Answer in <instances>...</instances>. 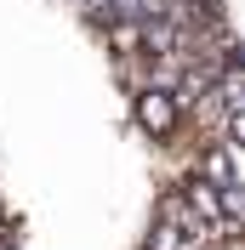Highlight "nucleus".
Wrapping results in <instances>:
<instances>
[{
  "label": "nucleus",
  "instance_id": "1",
  "mask_svg": "<svg viewBox=\"0 0 245 250\" xmlns=\"http://www.w3.org/2000/svg\"><path fill=\"white\" fill-rule=\"evenodd\" d=\"M199 182H211V188H240V148L234 142H211L205 154H199Z\"/></svg>",
  "mask_w": 245,
  "mask_h": 250
},
{
  "label": "nucleus",
  "instance_id": "6",
  "mask_svg": "<svg viewBox=\"0 0 245 250\" xmlns=\"http://www.w3.org/2000/svg\"><path fill=\"white\" fill-rule=\"evenodd\" d=\"M211 250H245V245H240V239H217Z\"/></svg>",
  "mask_w": 245,
  "mask_h": 250
},
{
  "label": "nucleus",
  "instance_id": "2",
  "mask_svg": "<svg viewBox=\"0 0 245 250\" xmlns=\"http://www.w3.org/2000/svg\"><path fill=\"white\" fill-rule=\"evenodd\" d=\"M137 120H143V131H154V137H171L183 114H177L171 91H137Z\"/></svg>",
  "mask_w": 245,
  "mask_h": 250
},
{
  "label": "nucleus",
  "instance_id": "7",
  "mask_svg": "<svg viewBox=\"0 0 245 250\" xmlns=\"http://www.w3.org/2000/svg\"><path fill=\"white\" fill-rule=\"evenodd\" d=\"M0 250H12V233H0Z\"/></svg>",
  "mask_w": 245,
  "mask_h": 250
},
{
  "label": "nucleus",
  "instance_id": "4",
  "mask_svg": "<svg viewBox=\"0 0 245 250\" xmlns=\"http://www.w3.org/2000/svg\"><path fill=\"white\" fill-rule=\"evenodd\" d=\"M108 17H125V23H143V0H108Z\"/></svg>",
  "mask_w": 245,
  "mask_h": 250
},
{
  "label": "nucleus",
  "instance_id": "3",
  "mask_svg": "<svg viewBox=\"0 0 245 250\" xmlns=\"http://www.w3.org/2000/svg\"><path fill=\"white\" fill-rule=\"evenodd\" d=\"M108 46L120 57H143V23H125V17H108Z\"/></svg>",
  "mask_w": 245,
  "mask_h": 250
},
{
  "label": "nucleus",
  "instance_id": "5",
  "mask_svg": "<svg viewBox=\"0 0 245 250\" xmlns=\"http://www.w3.org/2000/svg\"><path fill=\"white\" fill-rule=\"evenodd\" d=\"M80 6H86L92 17H108V0H80Z\"/></svg>",
  "mask_w": 245,
  "mask_h": 250
}]
</instances>
